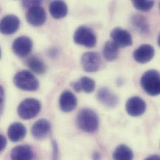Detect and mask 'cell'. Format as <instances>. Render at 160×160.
Returning <instances> with one entry per match:
<instances>
[{"label":"cell","instance_id":"obj_17","mask_svg":"<svg viewBox=\"0 0 160 160\" xmlns=\"http://www.w3.org/2000/svg\"><path fill=\"white\" fill-rule=\"evenodd\" d=\"M10 157L11 160H32L33 152L29 146L19 145L12 150Z\"/></svg>","mask_w":160,"mask_h":160},{"label":"cell","instance_id":"obj_13","mask_svg":"<svg viewBox=\"0 0 160 160\" xmlns=\"http://www.w3.org/2000/svg\"><path fill=\"white\" fill-rule=\"evenodd\" d=\"M155 56V49L150 44H142L133 52V59L140 64L150 62Z\"/></svg>","mask_w":160,"mask_h":160},{"label":"cell","instance_id":"obj_28","mask_svg":"<svg viewBox=\"0 0 160 160\" xmlns=\"http://www.w3.org/2000/svg\"><path fill=\"white\" fill-rule=\"evenodd\" d=\"M7 140L6 138L0 134V152H2L6 147Z\"/></svg>","mask_w":160,"mask_h":160},{"label":"cell","instance_id":"obj_30","mask_svg":"<svg viewBox=\"0 0 160 160\" xmlns=\"http://www.w3.org/2000/svg\"><path fill=\"white\" fill-rule=\"evenodd\" d=\"M93 160H100V155L98 152H95L93 155Z\"/></svg>","mask_w":160,"mask_h":160},{"label":"cell","instance_id":"obj_12","mask_svg":"<svg viewBox=\"0 0 160 160\" xmlns=\"http://www.w3.org/2000/svg\"><path fill=\"white\" fill-rule=\"evenodd\" d=\"M97 100L104 106L108 108L115 107L118 103V98L107 87H102L97 94Z\"/></svg>","mask_w":160,"mask_h":160},{"label":"cell","instance_id":"obj_5","mask_svg":"<svg viewBox=\"0 0 160 160\" xmlns=\"http://www.w3.org/2000/svg\"><path fill=\"white\" fill-rule=\"evenodd\" d=\"M73 38L75 43L88 48H93L97 43V38L94 32L86 26H79L75 31Z\"/></svg>","mask_w":160,"mask_h":160},{"label":"cell","instance_id":"obj_16","mask_svg":"<svg viewBox=\"0 0 160 160\" xmlns=\"http://www.w3.org/2000/svg\"><path fill=\"white\" fill-rule=\"evenodd\" d=\"M26 135L25 126L19 122L12 123L8 128V136L12 142H18L24 139Z\"/></svg>","mask_w":160,"mask_h":160},{"label":"cell","instance_id":"obj_6","mask_svg":"<svg viewBox=\"0 0 160 160\" xmlns=\"http://www.w3.org/2000/svg\"><path fill=\"white\" fill-rule=\"evenodd\" d=\"M81 66L87 72H97L101 64V59L99 54L94 52L84 53L81 58Z\"/></svg>","mask_w":160,"mask_h":160},{"label":"cell","instance_id":"obj_25","mask_svg":"<svg viewBox=\"0 0 160 160\" xmlns=\"http://www.w3.org/2000/svg\"><path fill=\"white\" fill-rule=\"evenodd\" d=\"M42 2L41 1H22V4L23 6L26 8H28V9L36 7V6H41Z\"/></svg>","mask_w":160,"mask_h":160},{"label":"cell","instance_id":"obj_20","mask_svg":"<svg viewBox=\"0 0 160 160\" xmlns=\"http://www.w3.org/2000/svg\"><path fill=\"white\" fill-rule=\"evenodd\" d=\"M118 47L113 41H107L103 48V56L109 62L115 61L118 56Z\"/></svg>","mask_w":160,"mask_h":160},{"label":"cell","instance_id":"obj_7","mask_svg":"<svg viewBox=\"0 0 160 160\" xmlns=\"http://www.w3.org/2000/svg\"><path fill=\"white\" fill-rule=\"evenodd\" d=\"M32 41L28 36H21L16 38L12 43V50L14 54L19 58L28 56L32 49Z\"/></svg>","mask_w":160,"mask_h":160},{"label":"cell","instance_id":"obj_26","mask_svg":"<svg viewBox=\"0 0 160 160\" xmlns=\"http://www.w3.org/2000/svg\"><path fill=\"white\" fill-rule=\"evenodd\" d=\"M4 90L1 85H0V115H1L4 104Z\"/></svg>","mask_w":160,"mask_h":160},{"label":"cell","instance_id":"obj_9","mask_svg":"<svg viewBox=\"0 0 160 160\" xmlns=\"http://www.w3.org/2000/svg\"><path fill=\"white\" fill-rule=\"evenodd\" d=\"M147 108V104L143 99L139 97H132L126 103V110L132 117L142 115Z\"/></svg>","mask_w":160,"mask_h":160},{"label":"cell","instance_id":"obj_31","mask_svg":"<svg viewBox=\"0 0 160 160\" xmlns=\"http://www.w3.org/2000/svg\"><path fill=\"white\" fill-rule=\"evenodd\" d=\"M1 49H0V58H1Z\"/></svg>","mask_w":160,"mask_h":160},{"label":"cell","instance_id":"obj_27","mask_svg":"<svg viewBox=\"0 0 160 160\" xmlns=\"http://www.w3.org/2000/svg\"><path fill=\"white\" fill-rule=\"evenodd\" d=\"M53 145V153H52V160H58V147L56 142L54 141L52 143Z\"/></svg>","mask_w":160,"mask_h":160},{"label":"cell","instance_id":"obj_8","mask_svg":"<svg viewBox=\"0 0 160 160\" xmlns=\"http://www.w3.org/2000/svg\"><path fill=\"white\" fill-rule=\"evenodd\" d=\"M110 37L113 42L118 48H126L133 44V39L130 33L121 28H114L110 33Z\"/></svg>","mask_w":160,"mask_h":160},{"label":"cell","instance_id":"obj_19","mask_svg":"<svg viewBox=\"0 0 160 160\" xmlns=\"http://www.w3.org/2000/svg\"><path fill=\"white\" fill-rule=\"evenodd\" d=\"M49 11L51 16L55 19L64 18L68 12V8L63 1H54L49 5Z\"/></svg>","mask_w":160,"mask_h":160},{"label":"cell","instance_id":"obj_22","mask_svg":"<svg viewBox=\"0 0 160 160\" xmlns=\"http://www.w3.org/2000/svg\"><path fill=\"white\" fill-rule=\"evenodd\" d=\"M113 158L114 160H133V153L127 145H120L115 150Z\"/></svg>","mask_w":160,"mask_h":160},{"label":"cell","instance_id":"obj_15","mask_svg":"<svg viewBox=\"0 0 160 160\" xmlns=\"http://www.w3.org/2000/svg\"><path fill=\"white\" fill-rule=\"evenodd\" d=\"M51 129V125L48 120L40 119L32 125L31 128V133L35 138L42 140L48 137L50 133Z\"/></svg>","mask_w":160,"mask_h":160},{"label":"cell","instance_id":"obj_10","mask_svg":"<svg viewBox=\"0 0 160 160\" xmlns=\"http://www.w3.org/2000/svg\"><path fill=\"white\" fill-rule=\"evenodd\" d=\"M46 17V12L41 6L28 9L26 16L28 23L36 27L42 26L45 22Z\"/></svg>","mask_w":160,"mask_h":160},{"label":"cell","instance_id":"obj_29","mask_svg":"<svg viewBox=\"0 0 160 160\" xmlns=\"http://www.w3.org/2000/svg\"><path fill=\"white\" fill-rule=\"evenodd\" d=\"M145 160H160V158L158 155H152L147 158Z\"/></svg>","mask_w":160,"mask_h":160},{"label":"cell","instance_id":"obj_14","mask_svg":"<svg viewBox=\"0 0 160 160\" xmlns=\"http://www.w3.org/2000/svg\"><path fill=\"white\" fill-rule=\"evenodd\" d=\"M59 107L66 113L73 111L77 107L78 99L75 95L69 90L64 91L59 98Z\"/></svg>","mask_w":160,"mask_h":160},{"label":"cell","instance_id":"obj_24","mask_svg":"<svg viewBox=\"0 0 160 160\" xmlns=\"http://www.w3.org/2000/svg\"><path fill=\"white\" fill-rule=\"evenodd\" d=\"M133 6L141 11H148L154 6L153 1H132Z\"/></svg>","mask_w":160,"mask_h":160},{"label":"cell","instance_id":"obj_2","mask_svg":"<svg viewBox=\"0 0 160 160\" xmlns=\"http://www.w3.org/2000/svg\"><path fill=\"white\" fill-rule=\"evenodd\" d=\"M142 88L151 96H157L160 92V73L154 69L145 72L140 79Z\"/></svg>","mask_w":160,"mask_h":160},{"label":"cell","instance_id":"obj_23","mask_svg":"<svg viewBox=\"0 0 160 160\" xmlns=\"http://www.w3.org/2000/svg\"><path fill=\"white\" fill-rule=\"evenodd\" d=\"M27 65L32 72L38 74H42L46 71L44 63L37 57H31L28 59Z\"/></svg>","mask_w":160,"mask_h":160},{"label":"cell","instance_id":"obj_21","mask_svg":"<svg viewBox=\"0 0 160 160\" xmlns=\"http://www.w3.org/2000/svg\"><path fill=\"white\" fill-rule=\"evenodd\" d=\"M133 26L140 33L142 34H147L150 31L148 22L146 18L142 15H134L131 19Z\"/></svg>","mask_w":160,"mask_h":160},{"label":"cell","instance_id":"obj_3","mask_svg":"<svg viewBox=\"0 0 160 160\" xmlns=\"http://www.w3.org/2000/svg\"><path fill=\"white\" fill-rule=\"evenodd\" d=\"M13 82L16 87L26 91H36L39 86V81L35 76L26 70L17 72L14 77Z\"/></svg>","mask_w":160,"mask_h":160},{"label":"cell","instance_id":"obj_11","mask_svg":"<svg viewBox=\"0 0 160 160\" xmlns=\"http://www.w3.org/2000/svg\"><path fill=\"white\" fill-rule=\"evenodd\" d=\"M20 21L15 15H7L0 21V32L9 35L15 33L19 29Z\"/></svg>","mask_w":160,"mask_h":160},{"label":"cell","instance_id":"obj_18","mask_svg":"<svg viewBox=\"0 0 160 160\" xmlns=\"http://www.w3.org/2000/svg\"><path fill=\"white\" fill-rule=\"evenodd\" d=\"M71 86L77 92L83 91L85 93H90L94 91L95 88V82L91 78L83 77L78 81L72 82Z\"/></svg>","mask_w":160,"mask_h":160},{"label":"cell","instance_id":"obj_1","mask_svg":"<svg viewBox=\"0 0 160 160\" xmlns=\"http://www.w3.org/2000/svg\"><path fill=\"white\" fill-rule=\"evenodd\" d=\"M76 122L79 128L83 132L93 133L99 125V119L97 114L90 108H83L78 113Z\"/></svg>","mask_w":160,"mask_h":160},{"label":"cell","instance_id":"obj_4","mask_svg":"<svg viewBox=\"0 0 160 160\" xmlns=\"http://www.w3.org/2000/svg\"><path fill=\"white\" fill-rule=\"evenodd\" d=\"M41 108V104L38 99L28 98L20 103L18 107V113L21 118L29 120L35 117Z\"/></svg>","mask_w":160,"mask_h":160}]
</instances>
